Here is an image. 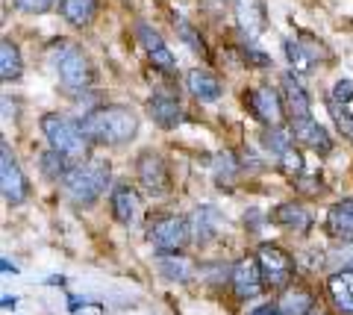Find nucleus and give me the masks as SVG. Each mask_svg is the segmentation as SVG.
<instances>
[{
    "label": "nucleus",
    "instance_id": "1",
    "mask_svg": "<svg viewBox=\"0 0 353 315\" xmlns=\"http://www.w3.org/2000/svg\"><path fill=\"white\" fill-rule=\"evenodd\" d=\"M83 133L94 145H124L139 133V118L127 106H97L83 115Z\"/></svg>",
    "mask_w": 353,
    "mask_h": 315
},
{
    "label": "nucleus",
    "instance_id": "2",
    "mask_svg": "<svg viewBox=\"0 0 353 315\" xmlns=\"http://www.w3.org/2000/svg\"><path fill=\"white\" fill-rule=\"evenodd\" d=\"M48 62L50 71L59 77V83L68 92H85L92 85V62L83 53V48H77L74 41L57 39L48 48Z\"/></svg>",
    "mask_w": 353,
    "mask_h": 315
},
{
    "label": "nucleus",
    "instance_id": "3",
    "mask_svg": "<svg viewBox=\"0 0 353 315\" xmlns=\"http://www.w3.org/2000/svg\"><path fill=\"white\" fill-rule=\"evenodd\" d=\"M109 186V162L106 159H85L71 165L65 174L62 189L77 206H92Z\"/></svg>",
    "mask_w": 353,
    "mask_h": 315
},
{
    "label": "nucleus",
    "instance_id": "4",
    "mask_svg": "<svg viewBox=\"0 0 353 315\" xmlns=\"http://www.w3.org/2000/svg\"><path fill=\"white\" fill-rule=\"evenodd\" d=\"M41 133L48 139L50 150H57L65 159H77V162H85L88 156V139L83 133L80 124H74L68 115H59V112H44L41 115Z\"/></svg>",
    "mask_w": 353,
    "mask_h": 315
},
{
    "label": "nucleus",
    "instance_id": "5",
    "mask_svg": "<svg viewBox=\"0 0 353 315\" xmlns=\"http://www.w3.org/2000/svg\"><path fill=\"white\" fill-rule=\"evenodd\" d=\"M148 238L159 254H180L192 238V224L183 215H165L148 230Z\"/></svg>",
    "mask_w": 353,
    "mask_h": 315
},
{
    "label": "nucleus",
    "instance_id": "6",
    "mask_svg": "<svg viewBox=\"0 0 353 315\" xmlns=\"http://www.w3.org/2000/svg\"><path fill=\"white\" fill-rule=\"evenodd\" d=\"M256 259H259L265 286H268V289H289V280L294 277V263H292V256L285 254L280 245L265 242L259 247Z\"/></svg>",
    "mask_w": 353,
    "mask_h": 315
},
{
    "label": "nucleus",
    "instance_id": "7",
    "mask_svg": "<svg viewBox=\"0 0 353 315\" xmlns=\"http://www.w3.org/2000/svg\"><path fill=\"white\" fill-rule=\"evenodd\" d=\"M245 103L256 121H262L265 127H280L285 106H283V97L274 92L271 85H256V89H250L245 94Z\"/></svg>",
    "mask_w": 353,
    "mask_h": 315
},
{
    "label": "nucleus",
    "instance_id": "8",
    "mask_svg": "<svg viewBox=\"0 0 353 315\" xmlns=\"http://www.w3.org/2000/svg\"><path fill=\"white\" fill-rule=\"evenodd\" d=\"M230 286H233L236 298H241V301L256 298L259 292L265 289V277H262L259 259L256 256H241L239 263L230 268Z\"/></svg>",
    "mask_w": 353,
    "mask_h": 315
},
{
    "label": "nucleus",
    "instance_id": "9",
    "mask_svg": "<svg viewBox=\"0 0 353 315\" xmlns=\"http://www.w3.org/2000/svg\"><path fill=\"white\" fill-rule=\"evenodd\" d=\"M0 189H3V201L6 203H24L30 186H27V177L21 165L12 159V150L6 145L0 148Z\"/></svg>",
    "mask_w": 353,
    "mask_h": 315
},
{
    "label": "nucleus",
    "instance_id": "10",
    "mask_svg": "<svg viewBox=\"0 0 353 315\" xmlns=\"http://www.w3.org/2000/svg\"><path fill=\"white\" fill-rule=\"evenodd\" d=\"M136 174H139V180H141V189H145L148 194H165V192L171 189L168 165H165V159L159 154H153V150H145V154L139 156Z\"/></svg>",
    "mask_w": 353,
    "mask_h": 315
},
{
    "label": "nucleus",
    "instance_id": "11",
    "mask_svg": "<svg viewBox=\"0 0 353 315\" xmlns=\"http://www.w3.org/2000/svg\"><path fill=\"white\" fill-rule=\"evenodd\" d=\"M136 36H139V41H141V48L148 50L153 68H159L162 74L174 77V74H176V62H174L171 50H168V45H165V39L159 36V32L153 30V27H148V24H139V27H136Z\"/></svg>",
    "mask_w": 353,
    "mask_h": 315
},
{
    "label": "nucleus",
    "instance_id": "12",
    "mask_svg": "<svg viewBox=\"0 0 353 315\" xmlns=\"http://www.w3.org/2000/svg\"><path fill=\"white\" fill-rule=\"evenodd\" d=\"M289 133H292L294 142L312 148V150H318V154H330V150H333V139H330V133L315 121L312 115L309 118H294Z\"/></svg>",
    "mask_w": 353,
    "mask_h": 315
},
{
    "label": "nucleus",
    "instance_id": "13",
    "mask_svg": "<svg viewBox=\"0 0 353 315\" xmlns=\"http://www.w3.org/2000/svg\"><path fill=\"white\" fill-rule=\"evenodd\" d=\"M233 12H236V24L241 30V36H259L265 30V6L262 0H233Z\"/></svg>",
    "mask_w": 353,
    "mask_h": 315
},
{
    "label": "nucleus",
    "instance_id": "14",
    "mask_svg": "<svg viewBox=\"0 0 353 315\" xmlns=\"http://www.w3.org/2000/svg\"><path fill=\"white\" fill-rule=\"evenodd\" d=\"M185 89H189V94L194 97V101L209 103V101H218L221 92H224V85H221V80L212 71L192 68L189 74H185Z\"/></svg>",
    "mask_w": 353,
    "mask_h": 315
},
{
    "label": "nucleus",
    "instance_id": "15",
    "mask_svg": "<svg viewBox=\"0 0 353 315\" xmlns=\"http://www.w3.org/2000/svg\"><path fill=\"white\" fill-rule=\"evenodd\" d=\"M327 292H330V301L333 307L345 315H353V271L347 268H339L336 274L327 277Z\"/></svg>",
    "mask_w": 353,
    "mask_h": 315
},
{
    "label": "nucleus",
    "instance_id": "16",
    "mask_svg": "<svg viewBox=\"0 0 353 315\" xmlns=\"http://www.w3.org/2000/svg\"><path fill=\"white\" fill-rule=\"evenodd\" d=\"M148 115H150L159 127L174 130L176 124L183 121V106H180V101H176V97H171V94H153V97H148Z\"/></svg>",
    "mask_w": 353,
    "mask_h": 315
},
{
    "label": "nucleus",
    "instance_id": "17",
    "mask_svg": "<svg viewBox=\"0 0 353 315\" xmlns=\"http://www.w3.org/2000/svg\"><path fill=\"white\" fill-rule=\"evenodd\" d=\"M271 221L283 227V230H294V233H306L309 227H312V215H309V210L303 203H280L277 210L271 212Z\"/></svg>",
    "mask_w": 353,
    "mask_h": 315
},
{
    "label": "nucleus",
    "instance_id": "18",
    "mask_svg": "<svg viewBox=\"0 0 353 315\" xmlns=\"http://www.w3.org/2000/svg\"><path fill=\"white\" fill-rule=\"evenodd\" d=\"M327 230L330 236L341 238V242H353V198H345L330 206L327 212Z\"/></svg>",
    "mask_w": 353,
    "mask_h": 315
},
{
    "label": "nucleus",
    "instance_id": "19",
    "mask_svg": "<svg viewBox=\"0 0 353 315\" xmlns=\"http://www.w3.org/2000/svg\"><path fill=\"white\" fill-rule=\"evenodd\" d=\"M112 215L121 224H132L141 215V194L132 186H115L112 192Z\"/></svg>",
    "mask_w": 353,
    "mask_h": 315
},
{
    "label": "nucleus",
    "instance_id": "20",
    "mask_svg": "<svg viewBox=\"0 0 353 315\" xmlns=\"http://www.w3.org/2000/svg\"><path fill=\"white\" fill-rule=\"evenodd\" d=\"M280 83H283L285 110H289L292 121H294V118H309V94H306V89L301 85V80H297L292 71H285Z\"/></svg>",
    "mask_w": 353,
    "mask_h": 315
},
{
    "label": "nucleus",
    "instance_id": "21",
    "mask_svg": "<svg viewBox=\"0 0 353 315\" xmlns=\"http://www.w3.org/2000/svg\"><path fill=\"white\" fill-rule=\"evenodd\" d=\"M312 292L303 289V286H289V289H283V295L277 301V309L280 315H312Z\"/></svg>",
    "mask_w": 353,
    "mask_h": 315
},
{
    "label": "nucleus",
    "instance_id": "22",
    "mask_svg": "<svg viewBox=\"0 0 353 315\" xmlns=\"http://www.w3.org/2000/svg\"><path fill=\"white\" fill-rule=\"evenodd\" d=\"M192 236L197 238V242H206V238H212L218 233V227L224 224V219H221V212L215 210V206H197V210L192 212Z\"/></svg>",
    "mask_w": 353,
    "mask_h": 315
},
{
    "label": "nucleus",
    "instance_id": "23",
    "mask_svg": "<svg viewBox=\"0 0 353 315\" xmlns=\"http://www.w3.org/2000/svg\"><path fill=\"white\" fill-rule=\"evenodd\" d=\"M157 268H159V274L162 277H168V280H189L194 274V263L185 254H159L157 256Z\"/></svg>",
    "mask_w": 353,
    "mask_h": 315
},
{
    "label": "nucleus",
    "instance_id": "24",
    "mask_svg": "<svg viewBox=\"0 0 353 315\" xmlns=\"http://www.w3.org/2000/svg\"><path fill=\"white\" fill-rule=\"evenodd\" d=\"M101 0H62V18L71 27H88L97 15Z\"/></svg>",
    "mask_w": 353,
    "mask_h": 315
},
{
    "label": "nucleus",
    "instance_id": "25",
    "mask_svg": "<svg viewBox=\"0 0 353 315\" xmlns=\"http://www.w3.org/2000/svg\"><path fill=\"white\" fill-rule=\"evenodd\" d=\"M24 71V62H21V50L12 45V39H3L0 41V77L6 83H12L21 77Z\"/></svg>",
    "mask_w": 353,
    "mask_h": 315
},
{
    "label": "nucleus",
    "instance_id": "26",
    "mask_svg": "<svg viewBox=\"0 0 353 315\" xmlns=\"http://www.w3.org/2000/svg\"><path fill=\"white\" fill-rule=\"evenodd\" d=\"M239 171H241V165H239V159L233 154H218L212 159V177H215L218 186H233Z\"/></svg>",
    "mask_w": 353,
    "mask_h": 315
},
{
    "label": "nucleus",
    "instance_id": "27",
    "mask_svg": "<svg viewBox=\"0 0 353 315\" xmlns=\"http://www.w3.org/2000/svg\"><path fill=\"white\" fill-rule=\"evenodd\" d=\"M68 162H71V159H65L62 154H57V150H44L39 165H41V174H44L48 180H65V174L71 171Z\"/></svg>",
    "mask_w": 353,
    "mask_h": 315
},
{
    "label": "nucleus",
    "instance_id": "28",
    "mask_svg": "<svg viewBox=\"0 0 353 315\" xmlns=\"http://www.w3.org/2000/svg\"><path fill=\"white\" fill-rule=\"evenodd\" d=\"M174 27H176V32H180V39L185 41V45H189L197 57H206V45H203V36L201 32H197L189 21L185 18H174Z\"/></svg>",
    "mask_w": 353,
    "mask_h": 315
},
{
    "label": "nucleus",
    "instance_id": "29",
    "mask_svg": "<svg viewBox=\"0 0 353 315\" xmlns=\"http://www.w3.org/2000/svg\"><path fill=\"white\" fill-rule=\"evenodd\" d=\"M285 57H289V62L294 65V71H301V74H306L309 68H312V53L309 50H303V45L301 41H294V39H285Z\"/></svg>",
    "mask_w": 353,
    "mask_h": 315
},
{
    "label": "nucleus",
    "instance_id": "30",
    "mask_svg": "<svg viewBox=\"0 0 353 315\" xmlns=\"http://www.w3.org/2000/svg\"><path fill=\"white\" fill-rule=\"evenodd\" d=\"M292 142H294L292 133H285V130H280V127H268V133H265V148H268L277 159L292 148Z\"/></svg>",
    "mask_w": 353,
    "mask_h": 315
},
{
    "label": "nucleus",
    "instance_id": "31",
    "mask_svg": "<svg viewBox=\"0 0 353 315\" xmlns=\"http://www.w3.org/2000/svg\"><path fill=\"white\" fill-rule=\"evenodd\" d=\"M241 53H245V59H248L250 65H256V68H268V65H271V57H268V53L259 50V48H256V41L248 39V36H241Z\"/></svg>",
    "mask_w": 353,
    "mask_h": 315
},
{
    "label": "nucleus",
    "instance_id": "32",
    "mask_svg": "<svg viewBox=\"0 0 353 315\" xmlns=\"http://www.w3.org/2000/svg\"><path fill=\"white\" fill-rule=\"evenodd\" d=\"M327 110H330V115H333V121H336V127L345 133L350 142H353V115L345 110L341 103H333V101H327Z\"/></svg>",
    "mask_w": 353,
    "mask_h": 315
},
{
    "label": "nucleus",
    "instance_id": "33",
    "mask_svg": "<svg viewBox=\"0 0 353 315\" xmlns=\"http://www.w3.org/2000/svg\"><path fill=\"white\" fill-rule=\"evenodd\" d=\"M277 162H280V168L289 174V177H301V171H303V156H301V150L289 148Z\"/></svg>",
    "mask_w": 353,
    "mask_h": 315
},
{
    "label": "nucleus",
    "instance_id": "34",
    "mask_svg": "<svg viewBox=\"0 0 353 315\" xmlns=\"http://www.w3.org/2000/svg\"><path fill=\"white\" fill-rule=\"evenodd\" d=\"M330 101L333 103H350L353 101V80H336L333 83V94H330Z\"/></svg>",
    "mask_w": 353,
    "mask_h": 315
},
{
    "label": "nucleus",
    "instance_id": "35",
    "mask_svg": "<svg viewBox=\"0 0 353 315\" xmlns=\"http://www.w3.org/2000/svg\"><path fill=\"white\" fill-rule=\"evenodd\" d=\"M15 6L21 9V12L41 15V12H48V9L53 6V0H15Z\"/></svg>",
    "mask_w": 353,
    "mask_h": 315
},
{
    "label": "nucleus",
    "instance_id": "36",
    "mask_svg": "<svg viewBox=\"0 0 353 315\" xmlns=\"http://www.w3.org/2000/svg\"><path fill=\"white\" fill-rule=\"evenodd\" d=\"M250 315H280V309H277V303H259Z\"/></svg>",
    "mask_w": 353,
    "mask_h": 315
},
{
    "label": "nucleus",
    "instance_id": "37",
    "mask_svg": "<svg viewBox=\"0 0 353 315\" xmlns=\"http://www.w3.org/2000/svg\"><path fill=\"white\" fill-rule=\"evenodd\" d=\"M341 268H347V271H353V242L347 245V247H341Z\"/></svg>",
    "mask_w": 353,
    "mask_h": 315
},
{
    "label": "nucleus",
    "instance_id": "38",
    "mask_svg": "<svg viewBox=\"0 0 353 315\" xmlns=\"http://www.w3.org/2000/svg\"><path fill=\"white\" fill-rule=\"evenodd\" d=\"M15 307H18L15 295H3V309H15Z\"/></svg>",
    "mask_w": 353,
    "mask_h": 315
},
{
    "label": "nucleus",
    "instance_id": "39",
    "mask_svg": "<svg viewBox=\"0 0 353 315\" xmlns=\"http://www.w3.org/2000/svg\"><path fill=\"white\" fill-rule=\"evenodd\" d=\"M0 265H3V271H6V274H15V271H18L15 265H9V259H3V263H0Z\"/></svg>",
    "mask_w": 353,
    "mask_h": 315
},
{
    "label": "nucleus",
    "instance_id": "40",
    "mask_svg": "<svg viewBox=\"0 0 353 315\" xmlns=\"http://www.w3.org/2000/svg\"><path fill=\"white\" fill-rule=\"evenodd\" d=\"M312 315H327V312H312Z\"/></svg>",
    "mask_w": 353,
    "mask_h": 315
}]
</instances>
